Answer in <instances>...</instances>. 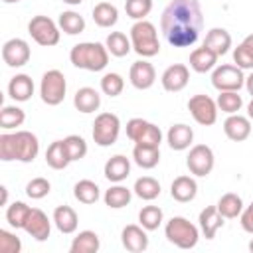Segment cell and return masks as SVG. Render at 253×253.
Listing matches in <instances>:
<instances>
[{"mask_svg":"<svg viewBox=\"0 0 253 253\" xmlns=\"http://www.w3.org/2000/svg\"><path fill=\"white\" fill-rule=\"evenodd\" d=\"M204 28V14L198 0H172L162 16L160 30L172 47H190Z\"/></svg>","mask_w":253,"mask_h":253,"instance_id":"obj_1","label":"cell"},{"mask_svg":"<svg viewBox=\"0 0 253 253\" xmlns=\"http://www.w3.org/2000/svg\"><path fill=\"white\" fill-rule=\"evenodd\" d=\"M40 152V140L30 130H16V132H2L0 134V160H20V162H34Z\"/></svg>","mask_w":253,"mask_h":253,"instance_id":"obj_2","label":"cell"},{"mask_svg":"<svg viewBox=\"0 0 253 253\" xmlns=\"http://www.w3.org/2000/svg\"><path fill=\"white\" fill-rule=\"evenodd\" d=\"M69 59L79 69L101 71L109 63V49H107V45H103L99 42H81L71 47Z\"/></svg>","mask_w":253,"mask_h":253,"instance_id":"obj_3","label":"cell"},{"mask_svg":"<svg viewBox=\"0 0 253 253\" xmlns=\"http://www.w3.org/2000/svg\"><path fill=\"white\" fill-rule=\"evenodd\" d=\"M130 43H132V49L140 57L158 55L160 42H158V32L154 24L148 20H136L134 26L130 28Z\"/></svg>","mask_w":253,"mask_h":253,"instance_id":"obj_4","label":"cell"},{"mask_svg":"<svg viewBox=\"0 0 253 253\" xmlns=\"http://www.w3.org/2000/svg\"><path fill=\"white\" fill-rule=\"evenodd\" d=\"M164 233L166 239L180 249H194L200 239V229L182 215H174L172 219H168Z\"/></svg>","mask_w":253,"mask_h":253,"instance_id":"obj_5","label":"cell"},{"mask_svg":"<svg viewBox=\"0 0 253 253\" xmlns=\"http://www.w3.org/2000/svg\"><path fill=\"white\" fill-rule=\"evenodd\" d=\"M65 91H67V83H65V75L59 69H49L42 75V83H40V97L45 105L55 107L59 103H63L65 99Z\"/></svg>","mask_w":253,"mask_h":253,"instance_id":"obj_6","label":"cell"},{"mask_svg":"<svg viewBox=\"0 0 253 253\" xmlns=\"http://www.w3.org/2000/svg\"><path fill=\"white\" fill-rule=\"evenodd\" d=\"M28 34L43 47H51L59 42V26L47 16H34L28 22Z\"/></svg>","mask_w":253,"mask_h":253,"instance_id":"obj_7","label":"cell"},{"mask_svg":"<svg viewBox=\"0 0 253 253\" xmlns=\"http://www.w3.org/2000/svg\"><path fill=\"white\" fill-rule=\"evenodd\" d=\"M121 132V121L115 113H101L93 123V140L99 146H111Z\"/></svg>","mask_w":253,"mask_h":253,"instance_id":"obj_8","label":"cell"},{"mask_svg":"<svg viewBox=\"0 0 253 253\" xmlns=\"http://www.w3.org/2000/svg\"><path fill=\"white\" fill-rule=\"evenodd\" d=\"M126 136L134 144H146V146H160L162 132L156 125L144 121V119H130L126 123Z\"/></svg>","mask_w":253,"mask_h":253,"instance_id":"obj_9","label":"cell"},{"mask_svg":"<svg viewBox=\"0 0 253 253\" xmlns=\"http://www.w3.org/2000/svg\"><path fill=\"white\" fill-rule=\"evenodd\" d=\"M211 85L217 91H239L245 85L243 69L229 63L217 65L213 67V73H211Z\"/></svg>","mask_w":253,"mask_h":253,"instance_id":"obj_10","label":"cell"},{"mask_svg":"<svg viewBox=\"0 0 253 253\" xmlns=\"http://www.w3.org/2000/svg\"><path fill=\"white\" fill-rule=\"evenodd\" d=\"M188 111L202 126H211L217 121V103L208 95H194L188 101Z\"/></svg>","mask_w":253,"mask_h":253,"instance_id":"obj_11","label":"cell"},{"mask_svg":"<svg viewBox=\"0 0 253 253\" xmlns=\"http://www.w3.org/2000/svg\"><path fill=\"white\" fill-rule=\"evenodd\" d=\"M213 164H215V156L208 144H196L190 148V154L186 158V166L194 176H200V178L208 176L213 170Z\"/></svg>","mask_w":253,"mask_h":253,"instance_id":"obj_12","label":"cell"},{"mask_svg":"<svg viewBox=\"0 0 253 253\" xmlns=\"http://www.w3.org/2000/svg\"><path fill=\"white\" fill-rule=\"evenodd\" d=\"M30 45L22 38H12L2 45V59L10 67H22L30 61Z\"/></svg>","mask_w":253,"mask_h":253,"instance_id":"obj_13","label":"cell"},{"mask_svg":"<svg viewBox=\"0 0 253 253\" xmlns=\"http://www.w3.org/2000/svg\"><path fill=\"white\" fill-rule=\"evenodd\" d=\"M24 229H26V233H28L30 237H34L36 241H45V239L49 237V233H51V221H49V217H47L40 208H32Z\"/></svg>","mask_w":253,"mask_h":253,"instance_id":"obj_14","label":"cell"},{"mask_svg":"<svg viewBox=\"0 0 253 253\" xmlns=\"http://www.w3.org/2000/svg\"><path fill=\"white\" fill-rule=\"evenodd\" d=\"M128 79H130V83H132V87H134V89H140V91L150 89V87L154 85V81H156L154 65H152V63H148V61H144V59L134 61V63L130 65Z\"/></svg>","mask_w":253,"mask_h":253,"instance_id":"obj_15","label":"cell"},{"mask_svg":"<svg viewBox=\"0 0 253 253\" xmlns=\"http://www.w3.org/2000/svg\"><path fill=\"white\" fill-rule=\"evenodd\" d=\"M162 87L170 93H178L182 91L188 81H190V69L184 63H174L170 67H166V71L162 73Z\"/></svg>","mask_w":253,"mask_h":253,"instance_id":"obj_16","label":"cell"},{"mask_svg":"<svg viewBox=\"0 0 253 253\" xmlns=\"http://www.w3.org/2000/svg\"><path fill=\"white\" fill-rule=\"evenodd\" d=\"M223 132L229 140L233 142H243L249 138L251 134V119L249 117H243L239 113L235 115H229L223 123Z\"/></svg>","mask_w":253,"mask_h":253,"instance_id":"obj_17","label":"cell"},{"mask_svg":"<svg viewBox=\"0 0 253 253\" xmlns=\"http://www.w3.org/2000/svg\"><path fill=\"white\" fill-rule=\"evenodd\" d=\"M121 241L130 253H142L148 249V235L142 225H126L121 233Z\"/></svg>","mask_w":253,"mask_h":253,"instance_id":"obj_18","label":"cell"},{"mask_svg":"<svg viewBox=\"0 0 253 253\" xmlns=\"http://www.w3.org/2000/svg\"><path fill=\"white\" fill-rule=\"evenodd\" d=\"M223 219H225V217L219 213L217 206H208V208H204V210L200 211V217H198V221H200V231L204 233V237H206V239H213L215 233H217V229L223 227V223H225Z\"/></svg>","mask_w":253,"mask_h":253,"instance_id":"obj_19","label":"cell"},{"mask_svg":"<svg viewBox=\"0 0 253 253\" xmlns=\"http://www.w3.org/2000/svg\"><path fill=\"white\" fill-rule=\"evenodd\" d=\"M198 194V184L192 176H178L174 178L172 186H170V196L180 202V204H186V202H192Z\"/></svg>","mask_w":253,"mask_h":253,"instance_id":"obj_20","label":"cell"},{"mask_svg":"<svg viewBox=\"0 0 253 253\" xmlns=\"http://www.w3.org/2000/svg\"><path fill=\"white\" fill-rule=\"evenodd\" d=\"M166 140H168V146L172 150H186V148H190V144L194 140V130H192V126H188L184 123L172 125L168 128Z\"/></svg>","mask_w":253,"mask_h":253,"instance_id":"obj_21","label":"cell"},{"mask_svg":"<svg viewBox=\"0 0 253 253\" xmlns=\"http://www.w3.org/2000/svg\"><path fill=\"white\" fill-rule=\"evenodd\" d=\"M130 174V160L123 154H115L105 162V178L109 182H123Z\"/></svg>","mask_w":253,"mask_h":253,"instance_id":"obj_22","label":"cell"},{"mask_svg":"<svg viewBox=\"0 0 253 253\" xmlns=\"http://www.w3.org/2000/svg\"><path fill=\"white\" fill-rule=\"evenodd\" d=\"M8 95L14 101H20V103L28 101L34 95V81H32V77L26 75V73L14 75L10 79V83H8Z\"/></svg>","mask_w":253,"mask_h":253,"instance_id":"obj_23","label":"cell"},{"mask_svg":"<svg viewBox=\"0 0 253 253\" xmlns=\"http://www.w3.org/2000/svg\"><path fill=\"white\" fill-rule=\"evenodd\" d=\"M204 45L210 47L215 55H225L231 47V36L223 28H211L204 38Z\"/></svg>","mask_w":253,"mask_h":253,"instance_id":"obj_24","label":"cell"},{"mask_svg":"<svg viewBox=\"0 0 253 253\" xmlns=\"http://www.w3.org/2000/svg\"><path fill=\"white\" fill-rule=\"evenodd\" d=\"M217 57L210 47L202 45V47H196L192 53H190V67L196 71V73H206V71H211L217 63Z\"/></svg>","mask_w":253,"mask_h":253,"instance_id":"obj_25","label":"cell"},{"mask_svg":"<svg viewBox=\"0 0 253 253\" xmlns=\"http://www.w3.org/2000/svg\"><path fill=\"white\" fill-rule=\"evenodd\" d=\"M73 105L79 113H95L101 107V95L93 87H81L73 97Z\"/></svg>","mask_w":253,"mask_h":253,"instance_id":"obj_26","label":"cell"},{"mask_svg":"<svg viewBox=\"0 0 253 253\" xmlns=\"http://www.w3.org/2000/svg\"><path fill=\"white\" fill-rule=\"evenodd\" d=\"M53 223H55V227L61 233L69 235V233H73L77 229L79 217H77V213H75L73 208H69V206H57L53 210Z\"/></svg>","mask_w":253,"mask_h":253,"instance_id":"obj_27","label":"cell"},{"mask_svg":"<svg viewBox=\"0 0 253 253\" xmlns=\"http://www.w3.org/2000/svg\"><path fill=\"white\" fill-rule=\"evenodd\" d=\"M101 247V241H99V235L91 229H85V231H79L71 245H69V251L71 253H97Z\"/></svg>","mask_w":253,"mask_h":253,"instance_id":"obj_28","label":"cell"},{"mask_svg":"<svg viewBox=\"0 0 253 253\" xmlns=\"http://www.w3.org/2000/svg\"><path fill=\"white\" fill-rule=\"evenodd\" d=\"M132 160H134L140 168L150 170V168L158 166V162H160V146L134 144V148H132Z\"/></svg>","mask_w":253,"mask_h":253,"instance_id":"obj_29","label":"cell"},{"mask_svg":"<svg viewBox=\"0 0 253 253\" xmlns=\"http://www.w3.org/2000/svg\"><path fill=\"white\" fill-rule=\"evenodd\" d=\"M45 162H47V166L53 168V170H63V168H67V164H69L71 160H69V154H67V150H65L63 140H53V142L47 146V150H45Z\"/></svg>","mask_w":253,"mask_h":253,"instance_id":"obj_30","label":"cell"},{"mask_svg":"<svg viewBox=\"0 0 253 253\" xmlns=\"http://www.w3.org/2000/svg\"><path fill=\"white\" fill-rule=\"evenodd\" d=\"M93 20L99 28H111L119 20V10L111 2H99L93 8Z\"/></svg>","mask_w":253,"mask_h":253,"instance_id":"obj_31","label":"cell"},{"mask_svg":"<svg viewBox=\"0 0 253 253\" xmlns=\"http://www.w3.org/2000/svg\"><path fill=\"white\" fill-rule=\"evenodd\" d=\"M130 198H132V192H130L126 186H121V184L111 186V188L105 192V196H103L105 204H107L111 210H121V208L128 206V204H130Z\"/></svg>","mask_w":253,"mask_h":253,"instance_id":"obj_32","label":"cell"},{"mask_svg":"<svg viewBox=\"0 0 253 253\" xmlns=\"http://www.w3.org/2000/svg\"><path fill=\"white\" fill-rule=\"evenodd\" d=\"M217 210H219V213H221L225 219H233V217L241 215V211H243V200H241L237 194L227 192V194H223V196L219 198Z\"/></svg>","mask_w":253,"mask_h":253,"instance_id":"obj_33","label":"cell"},{"mask_svg":"<svg viewBox=\"0 0 253 253\" xmlns=\"http://www.w3.org/2000/svg\"><path fill=\"white\" fill-rule=\"evenodd\" d=\"M134 194L140 198V200H146V202H152L160 196V182L152 176H142L134 182Z\"/></svg>","mask_w":253,"mask_h":253,"instance_id":"obj_34","label":"cell"},{"mask_svg":"<svg viewBox=\"0 0 253 253\" xmlns=\"http://www.w3.org/2000/svg\"><path fill=\"white\" fill-rule=\"evenodd\" d=\"M233 61L241 69H253V34L245 36V40L233 49Z\"/></svg>","mask_w":253,"mask_h":253,"instance_id":"obj_35","label":"cell"},{"mask_svg":"<svg viewBox=\"0 0 253 253\" xmlns=\"http://www.w3.org/2000/svg\"><path fill=\"white\" fill-rule=\"evenodd\" d=\"M57 26H59V30H63L69 36H77V34H81L85 30V20H83L81 14H77L73 10H67V12L59 14Z\"/></svg>","mask_w":253,"mask_h":253,"instance_id":"obj_36","label":"cell"},{"mask_svg":"<svg viewBox=\"0 0 253 253\" xmlns=\"http://www.w3.org/2000/svg\"><path fill=\"white\" fill-rule=\"evenodd\" d=\"M105 45H107L109 53L115 55V57H125L132 49L130 38H126L123 32H111L105 40Z\"/></svg>","mask_w":253,"mask_h":253,"instance_id":"obj_37","label":"cell"},{"mask_svg":"<svg viewBox=\"0 0 253 253\" xmlns=\"http://www.w3.org/2000/svg\"><path fill=\"white\" fill-rule=\"evenodd\" d=\"M73 196L75 200H79L81 204H95L101 196V190L99 186L93 182V180H79L75 186H73Z\"/></svg>","mask_w":253,"mask_h":253,"instance_id":"obj_38","label":"cell"},{"mask_svg":"<svg viewBox=\"0 0 253 253\" xmlns=\"http://www.w3.org/2000/svg\"><path fill=\"white\" fill-rule=\"evenodd\" d=\"M26 121V113L16 107V105H6L2 107L0 111V126L4 130H10V128H16V126H22Z\"/></svg>","mask_w":253,"mask_h":253,"instance_id":"obj_39","label":"cell"},{"mask_svg":"<svg viewBox=\"0 0 253 253\" xmlns=\"http://www.w3.org/2000/svg\"><path fill=\"white\" fill-rule=\"evenodd\" d=\"M30 211H32V208L26 206L24 202H14V204H10L8 210H6V221H8L12 227H16V229H24Z\"/></svg>","mask_w":253,"mask_h":253,"instance_id":"obj_40","label":"cell"},{"mask_svg":"<svg viewBox=\"0 0 253 253\" xmlns=\"http://www.w3.org/2000/svg\"><path fill=\"white\" fill-rule=\"evenodd\" d=\"M215 103H217V109L227 115H235L243 107V99H241L239 91H219Z\"/></svg>","mask_w":253,"mask_h":253,"instance_id":"obj_41","label":"cell"},{"mask_svg":"<svg viewBox=\"0 0 253 253\" xmlns=\"http://www.w3.org/2000/svg\"><path fill=\"white\" fill-rule=\"evenodd\" d=\"M138 223L146 229V231H154L160 227L162 223V210L158 206H144L138 211Z\"/></svg>","mask_w":253,"mask_h":253,"instance_id":"obj_42","label":"cell"},{"mask_svg":"<svg viewBox=\"0 0 253 253\" xmlns=\"http://www.w3.org/2000/svg\"><path fill=\"white\" fill-rule=\"evenodd\" d=\"M63 144H65V150H67L71 162L85 158V154H87V142H85L83 136H79V134H69V136L63 138Z\"/></svg>","mask_w":253,"mask_h":253,"instance_id":"obj_43","label":"cell"},{"mask_svg":"<svg viewBox=\"0 0 253 253\" xmlns=\"http://www.w3.org/2000/svg\"><path fill=\"white\" fill-rule=\"evenodd\" d=\"M125 89V79L119 75V73H105L103 79H101V91L109 97H117L121 95Z\"/></svg>","mask_w":253,"mask_h":253,"instance_id":"obj_44","label":"cell"},{"mask_svg":"<svg viewBox=\"0 0 253 253\" xmlns=\"http://www.w3.org/2000/svg\"><path fill=\"white\" fill-rule=\"evenodd\" d=\"M126 16L132 20H144L152 10V0H126L125 2Z\"/></svg>","mask_w":253,"mask_h":253,"instance_id":"obj_45","label":"cell"},{"mask_svg":"<svg viewBox=\"0 0 253 253\" xmlns=\"http://www.w3.org/2000/svg\"><path fill=\"white\" fill-rule=\"evenodd\" d=\"M51 190V184L45 180V178H32L28 184H26V196L32 198V200H42L49 194Z\"/></svg>","mask_w":253,"mask_h":253,"instance_id":"obj_46","label":"cell"},{"mask_svg":"<svg viewBox=\"0 0 253 253\" xmlns=\"http://www.w3.org/2000/svg\"><path fill=\"white\" fill-rule=\"evenodd\" d=\"M0 251L2 253H20L22 251V241L14 233L0 229Z\"/></svg>","mask_w":253,"mask_h":253,"instance_id":"obj_47","label":"cell"},{"mask_svg":"<svg viewBox=\"0 0 253 253\" xmlns=\"http://www.w3.org/2000/svg\"><path fill=\"white\" fill-rule=\"evenodd\" d=\"M239 219H241V227H243L247 233H251V235H253V202H251V204L241 211Z\"/></svg>","mask_w":253,"mask_h":253,"instance_id":"obj_48","label":"cell"},{"mask_svg":"<svg viewBox=\"0 0 253 253\" xmlns=\"http://www.w3.org/2000/svg\"><path fill=\"white\" fill-rule=\"evenodd\" d=\"M245 87H247V93H249L251 99H253V71H251L249 77H245Z\"/></svg>","mask_w":253,"mask_h":253,"instance_id":"obj_49","label":"cell"},{"mask_svg":"<svg viewBox=\"0 0 253 253\" xmlns=\"http://www.w3.org/2000/svg\"><path fill=\"white\" fill-rule=\"evenodd\" d=\"M0 194H2L0 206H6V202H8V188H6V186H0Z\"/></svg>","mask_w":253,"mask_h":253,"instance_id":"obj_50","label":"cell"},{"mask_svg":"<svg viewBox=\"0 0 253 253\" xmlns=\"http://www.w3.org/2000/svg\"><path fill=\"white\" fill-rule=\"evenodd\" d=\"M247 117L253 121V99L249 101V105H247Z\"/></svg>","mask_w":253,"mask_h":253,"instance_id":"obj_51","label":"cell"},{"mask_svg":"<svg viewBox=\"0 0 253 253\" xmlns=\"http://www.w3.org/2000/svg\"><path fill=\"white\" fill-rule=\"evenodd\" d=\"M63 2H65V4H69V6H79L83 0H63Z\"/></svg>","mask_w":253,"mask_h":253,"instance_id":"obj_52","label":"cell"},{"mask_svg":"<svg viewBox=\"0 0 253 253\" xmlns=\"http://www.w3.org/2000/svg\"><path fill=\"white\" fill-rule=\"evenodd\" d=\"M249 251H251V253H253V239H251V241H249Z\"/></svg>","mask_w":253,"mask_h":253,"instance_id":"obj_53","label":"cell"},{"mask_svg":"<svg viewBox=\"0 0 253 253\" xmlns=\"http://www.w3.org/2000/svg\"><path fill=\"white\" fill-rule=\"evenodd\" d=\"M6 4H14V2H20V0H4Z\"/></svg>","mask_w":253,"mask_h":253,"instance_id":"obj_54","label":"cell"}]
</instances>
